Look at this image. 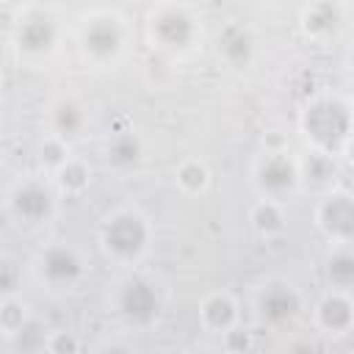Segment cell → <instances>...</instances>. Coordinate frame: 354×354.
<instances>
[{"label":"cell","instance_id":"ffe728a7","mask_svg":"<svg viewBox=\"0 0 354 354\" xmlns=\"http://www.w3.org/2000/svg\"><path fill=\"white\" fill-rule=\"evenodd\" d=\"M55 177H58V185H61L66 194H80V191L88 188L91 171H88V166H86L83 160H72V158H69V160L55 171Z\"/></svg>","mask_w":354,"mask_h":354},{"label":"cell","instance_id":"8992f818","mask_svg":"<svg viewBox=\"0 0 354 354\" xmlns=\"http://www.w3.org/2000/svg\"><path fill=\"white\" fill-rule=\"evenodd\" d=\"M14 41H17L19 53H25L30 58L47 55V53H53L55 41H58V25L50 14L30 11L19 19V25L14 30Z\"/></svg>","mask_w":354,"mask_h":354},{"label":"cell","instance_id":"d4e9b609","mask_svg":"<svg viewBox=\"0 0 354 354\" xmlns=\"http://www.w3.org/2000/svg\"><path fill=\"white\" fill-rule=\"evenodd\" d=\"M47 346H50V354H80V343L69 332H55L47 340Z\"/></svg>","mask_w":354,"mask_h":354},{"label":"cell","instance_id":"9a60e30c","mask_svg":"<svg viewBox=\"0 0 354 354\" xmlns=\"http://www.w3.org/2000/svg\"><path fill=\"white\" fill-rule=\"evenodd\" d=\"M202 324L213 332H227L238 324V307L227 293H210L199 307Z\"/></svg>","mask_w":354,"mask_h":354},{"label":"cell","instance_id":"8fae6325","mask_svg":"<svg viewBox=\"0 0 354 354\" xmlns=\"http://www.w3.org/2000/svg\"><path fill=\"white\" fill-rule=\"evenodd\" d=\"M41 274L53 285H69L83 274V263L69 246H50L41 254Z\"/></svg>","mask_w":354,"mask_h":354},{"label":"cell","instance_id":"ba28073f","mask_svg":"<svg viewBox=\"0 0 354 354\" xmlns=\"http://www.w3.org/2000/svg\"><path fill=\"white\" fill-rule=\"evenodd\" d=\"M11 210L28 224L47 221L55 210L53 191L39 180H25L11 191Z\"/></svg>","mask_w":354,"mask_h":354},{"label":"cell","instance_id":"3957f363","mask_svg":"<svg viewBox=\"0 0 354 354\" xmlns=\"http://www.w3.org/2000/svg\"><path fill=\"white\" fill-rule=\"evenodd\" d=\"M149 33L163 50H188L196 39V19L183 6H160L149 17Z\"/></svg>","mask_w":354,"mask_h":354},{"label":"cell","instance_id":"603a6c76","mask_svg":"<svg viewBox=\"0 0 354 354\" xmlns=\"http://www.w3.org/2000/svg\"><path fill=\"white\" fill-rule=\"evenodd\" d=\"M39 158H41V163L44 166H50V169H61L66 160H69V149H66V141L64 138H47L44 144H41V149H39Z\"/></svg>","mask_w":354,"mask_h":354},{"label":"cell","instance_id":"83f0119b","mask_svg":"<svg viewBox=\"0 0 354 354\" xmlns=\"http://www.w3.org/2000/svg\"><path fill=\"white\" fill-rule=\"evenodd\" d=\"M17 285V268L11 263H0V290H14Z\"/></svg>","mask_w":354,"mask_h":354},{"label":"cell","instance_id":"6da1fadb","mask_svg":"<svg viewBox=\"0 0 354 354\" xmlns=\"http://www.w3.org/2000/svg\"><path fill=\"white\" fill-rule=\"evenodd\" d=\"M301 130L315 144L318 152L332 155L348 141L351 133V108L337 97H318L301 111Z\"/></svg>","mask_w":354,"mask_h":354},{"label":"cell","instance_id":"f546056e","mask_svg":"<svg viewBox=\"0 0 354 354\" xmlns=\"http://www.w3.org/2000/svg\"><path fill=\"white\" fill-rule=\"evenodd\" d=\"M0 335H3V326H0Z\"/></svg>","mask_w":354,"mask_h":354},{"label":"cell","instance_id":"7a4b0ae2","mask_svg":"<svg viewBox=\"0 0 354 354\" xmlns=\"http://www.w3.org/2000/svg\"><path fill=\"white\" fill-rule=\"evenodd\" d=\"M149 243V224L133 210L113 213L102 227V246L116 260H136Z\"/></svg>","mask_w":354,"mask_h":354},{"label":"cell","instance_id":"ac0fdd59","mask_svg":"<svg viewBox=\"0 0 354 354\" xmlns=\"http://www.w3.org/2000/svg\"><path fill=\"white\" fill-rule=\"evenodd\" d=\"M252 224H254V230H257L260 235L271 238V235H279V232L285 230V213H282V207H279L277 202L266 199V202H260V205L252 210Z\"/></svg>","mask_w":354,"mask_h":354},{"label":"cell","instance_id":"d6986e66","mask_svg":"<svg viewBox=\"0 0 354 354\" xmlns=\"http://www.w3.org/2000/svg\"><path fill=\"white\" fill-rule=\"evenodd\" d=\"M326 279L335 288H340V290L351 288V282H354V254L346 246L329 254V260H326Z\"/></svg>","mask_w":354,"mask_h":354},{"label":"cell","instance_id":"44dd1931","mask_svg":"<svg viewBox=\"0 0 354 354\" xmlns=\"http://www.w3.org/2000/svg\"><path fill=\"white\" fill-rule=\"evenodd\" d=\"M177 183H180V188H183L185 194H199V191L207 188L210 171H207V166H205L202 160H185V163H180V169H177Z\"/></svg>","mask_w":354,"mask_h":354},{"label":"cell","instance_id":"f1b7e54d","mask_svg":"<svg viewBox=\"0 0 354 354\" xmlns=\"http://www.w3.org/2000/svg\"><path fill=\"white\" fill-rule=\"evenodd\" d=\"M100 354H130L124 346H108V348H102Z\"/></svg>","mask_w":354,"mask_h":354},{"label":"cell","instance_id":"52a82bcc","mask_svg":"<svg viewBox=\"0 0 354 354\" xmlns=\"http://www.w3.org/2000/svg\"><path fill=\"white\" fill-rule=\"evenodd\" d=\"M299 166L285 155V152H271L260 160L257 171H254V183L260 188V194H266L271 202L290 194L299 185Z\"/></svg>","mask_w":354,"mask_h":354},{"label":"cell","instance_id":"4fadbf2b","mask_svg":"<svg viewBox=\"0 0 354 354\" xmlns=\"http://www.w3.org/2000/svg\"><path fill=\"white\" fill-rule=\"evenodd\" d=\"M254 53V39L243 25H227L218 33V55L232 66H246Z\"/></svg>","mask_w":354,"mask_h":354},{"label":"cell","instance_id":"30bf717a","mask_svg":"<svg viewBox=\"0 0 354 354\" xmlns=\"http://www.w3.org/2000/svg\"><path fill=\"white\" fill-rule=\"evenodd\" d=\"M299 310H301V296L290 285H282V282L268 285L260 293V299H257V313L271 326H279V324L293 321L299 315Z\"/></svg>","mask_w":354,"mask_h":354},{"label":"cell","instance_id":"5b68a950","mask_svg":"<svg viewBox=\"0 0 354 354\" xmlns=\"http://www.w3.org/2000/svg\"><path fill=\"white\" fill-rule=\"evenodd\" d=\"M116 310L122 313L124 321H130L136 326H149L160 313V296L149 279L133 277V279H124L119 285Z\"/></svg>","mask_w":354,"mask_h":354},{"label":"cell","instance_id":"484cf974","mask_svg":"<svg viewBox=\"0 0 354 354\" xmlns=\"http://www.w3.org/2000/svg\"><path fill=\"white\" fill-rule=\"evenodd\" d=\"M249 343H252V340H249V332L241 329L238 324L224 332V346H227V351H232V354H243V351L249 348Z\"/></svg>","mask_w":354,"mask_h":354},{"label":"cell","instance_id":"9c48e42d","mask_svg":"<svg viewBox=\"0 0 354 354\" xmlns=\"http://www.w3.org/2000/svg\"><path fill=\"white\" fill-rule=\"evenodd\" d=\"M318 227L337 243H348L354 235V199L348 194H332L318 207Z\"/></svg>","mask_w":354,"mask_h":354},{"label":"cell","instance_id":"7c38bea8","mask_svg":"<svg viewBox=\"0 0 354 354\" xmlns=\"http://www.w3.org/2000/svg\"><path fill=\"white\" fill-rule=\"evenodd\" d=\"M340 22H343V8L337 3L321 0L301 8V28L310 36H332Z\"/></svg>","mask_w":354,"mask_h":354},{"label":"cell","instance_id":"7402d4cb","mask_svg":"<svg viewBox=\"0 0 354 354\" xmlns=\"http://www.w3.org/2000/svg\"><path fill=\"white\" fill-rule=\"evenodd\" d=\"M337 174V166L332 160V155L326 152H313L307 160H304V177L313 183V185H329Z\"/></svg>","mask_w":354,"mask_h":354},{"label":"cell","instance_id":"5bb4252c","mask_svg":"<svg viewBox=\"0 0 354 354\" xmlns=\"http://www.w3.org/2000/svg\"><path fill=\"white\" fill-rule=\"evenodd\" d=\"M351 318H354L351 301H348L343 293H329V296H324V299L318 301V307H315V321H318V326L326 329V332H335V335L348 332Z\"/></svg>","mask_w":354,"mask_h":354},{"label":"cell","instance_id":"e0dca14e","mask_svg":"<svg viewBox=\"0 0 354 354\" xmlns=\"http://www.w3.org/2000/svg\"><path fill=\"white\" fill-rule=\"evenodd\" d=\"M83 124H86V113H83V108L77 102H72V100L55 102V108H53V127H55L58 138L77 136L83 130Z\"/></svg>","mask_w":354,"mask_h":354},{"label":"cell","instance_id":"277c9868","mask_svg":"<svg viewBox=\"0 0 354 354\" xmlns=\"http://www.w3.org/2000/svg\"><path fill=\"white\" fill-rule=\"evenodd\" d=\"M80 47L97 64L113 61L122 53V47H124L122 19L116 14H97V17H91L86 22L83 33H80Z\"/></svg>","mask_w":354,"mask_h":354},{"label":"cell","instance_id":"2e32d148","mask_svg":"<svg viewBox=\"0 0 354 354\" xmlns=\"http://www.w3.org/2000/svg\"><path fill=\"white\" fill-rule=\"evenodd\" d=\"M144 155V147H141V138L136 133H116L111 141H108V149H105V160L113 166V169H133Z\"/></svg>","mask_w":354,"mask_h":354},{"label":"cell","instance_id":"4316f807","mask_svg":"<svg viewBox=\"0 0 354 354\" xmlns=\"http://www.w3.org/2000/svg\"><path fill=\"white\" fill-rule=\"evenodd\" d=\"M288 354H321V346H318L315 340L301 337V340H293V343L288 346Z\"/></svg>","mask_w":354,"mask_h":354},{"label":"cell","instance_id":"cb8c5ba5","mask_svg":"<svg viewBox=\"0 0 354 354\" xmlns=\"http://www.w3.org/2000/svg\"><path fill=\"white\" fill-rule=\"evenodd\" d=\"M25 324V307L17 301H6L0 307V326L3 332H19Z\"/></svg>","mask_w":354,"mask_h":354}]
</instances>
